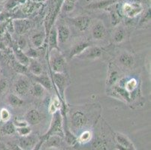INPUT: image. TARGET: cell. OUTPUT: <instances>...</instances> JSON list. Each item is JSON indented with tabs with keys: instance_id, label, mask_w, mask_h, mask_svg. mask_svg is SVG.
<instances>
[{
	"instance_id": "cell-37",
	"label": "cell",
	"mask_w": 151,
	"mask_h": 150,
	"mask_svg": "<svg viewBox=\"0 0 151 150\" xmlns=\"http://www.w3.org/2000/svg\"><path fill=\"white\" fill-rule=\"evenodd\" d=\"M120 22V17L119 14L115 11H111V23L113 27L117 26Z\"/></svg>"
},
{
	"instance_id": "cell-17",
	"label": "cell",
	"mask_w": 151,
	"mask_h": 150,
	"mask_svg": "<svg viewBox=\"0 0 151 150\" xmlns=\"http://www.w3.org/2000/svg\"><path fill=\"white\" fill-rule=\"evenodd\" d=\"M57 33L59 44H65L71 35V31L65 25H60L57 29Z\"/></svg>"
},
{
	"instance_id": "cell-7",
	"label": "cell",
	"mask_w": 151,
	"mask_h": 150,
	"mask_svg": "<svg viewBox=\"0 0 151 150\" xmlns=\"http://www.w3.org/2000/svg\"><path fill=\"white\" fill-rule=\"evenodd\" d=\"M120 80V74L116 66L112 62H110L108 65V76L106 80V87L109 90L113 87L114 85L117 83Z\"/></svg>"
},
{
	"instance_id": "cell-14",
	"label": "cell",
	"mask_w": 151,
	"mask_h": 150,
	"mask_svg": "<svg viewBox=\"0 0 151 150\" xmlns=\"http://www.w3.org/2000/svg\"><path fill=\"white\" fill-rule=\"evenodd\" d=\"M31 27V22L27 20H16L13 22L14 29L20 35H24L30 29Z\"/></svg>"
},
{
	"instance_id": "cell-35",
	"label": "cell",
	"mask_w": 151,
	"mask_h": 150,
	"mask_svg": "<svg viewBox=\"0 0 151 150\" xmlns=\"http://www.w3.org/2000/svg\"><path fill=\"white\" fill-rule=\"evenodd\" d=\"M16 132L20 136V137H24V136L29 135L32 133V128L29 126H23V127L16 128Z\"/></svg>"
},
{
	"instance_id": "cell-18",
	"label": "cell",
	"mask_w": 151,
	"mask_h": 150,
	"mask_svg": "<svg viewBox=\"0 0 151 150\" xmlns=\"http://www.w3.org/2000/svg\"><path fill=\"white\" fill-rule=\"evenodd\" d=\"M33 80H35V83H38L41 86H43L45 89L51 90L53 89V82H52V80L47 74H42L40 75H38V76L33 75Z\"/></svg>"
},
{
	"instance_id": "cell-38",
	"label": "cell",
	"mask_w": 151,
	"mask_h": 150,
	"mask_svg": "<svg viewBox=\"0 0 151 150\" xmlns=\"http://www.w3.org/2000/svg\"><path fill=\"white\" fill-rule=\"evenodd\" d=\"M150 22V10H148L141 18V21H140V25L144 26L146 23H149Z\"/></svg>"
},
{
	"instance_id": "cell-12",
	"label": "cell",
	"mask_w": 151,
	"mask_h": 150,
	"mask_svg": "<svg viewBox=\"0 0 151 150\" xmlns=\"http://www.w3.org/2000/svg\"><path fill=\"white\" fill-rule=\"evenodd\" d=\"M24 119L29 126H36L42 122V116L38 110L30 109L26 113Z\"/></svg>"
},
{
	"instance_id": "cell-31",
	"label": "cell",
	"mask_w": 151,
	"mask_h": 150,
	"mask_svg": "<svg viewBox=\"0 0 151 150\" xmlns=\"http://www.w3.org/2000/svg\"><path fill=\"white\" fill-rule=\"evenodd\" d=\"M63 104H63V102H62L58 96L54 97L52 99L51 102H50V105H49V113L50 114H53L54 113L60 111Z\"/></svg>"
},
{
	"instance_id": "cell-46",
	"label": "cell",
	"mask_w": 151,
	"mask_h": 150,
	"mask_svg": "<svg viewBox=\"0 0 151 150\" xmlns=\"http://www.w3.org/2000/svg\"><path fill=\"white\" fill-rule=\"evenodd\" d=\"M0 150H9V149L8 148V146H6L4 144L0 143Z\"/></svg>"
},
{
	"instance_id": "cell-11",
	"label": "cell",
	"mask_w": 151,
	"mask_h": 150,
	"mask_svg": "<svg viewBox=\"0 0 151 150\" xmlns=\"http://www.w3.org/2000/svg\"><path fill=\"white\" fill-rule=\"evenodd\" d=\"M107 29L105 24L101 21H98L95 23L91 29L92 37L95 40L100 41L106 36Z\"/></svg>"
},
{
	"instance_id": "cell-13",
	"label": "cell",
	"mask_w": 151,
	"mask_h": 150,
	"mask_svg": "<svg viewBox=\"0 0 151 150\" xmlns=\"http://www.w3.org/2000/svg\"><path fill=\"white\" fill-rule=\"evenodd\" d=\"M47 51L48 54L53 50H60L59 47V42L57 39V29L52 27L49 32L48 35L47 36Z\"/></svg>"
},
{
	"instance_id": "cell-42",
	"label": "cell",
	"mask_w": 151,
	"mask_h": 150,
	"mask_svg": "<svg viewBox=\"0 0 151 150\" xmlns=\"http://www.w3.org/2000/svg\"><path fill=\"white\" fill-rule=\"evenodd\" d=\"M25 53L29 59H36L38 57V52L34 48H29Z\"/></svg>"
},
{
	"instance_id": "cell-44",
	"label": "cell",
	"mask_w": 151,
	"mask_h": 150,
	"mask_svg": "<svg viewBox=\"0 0 151 150\" xmlns=\"http://www.w3.org/2000/svg\"><path fill=\"white\" fill-rule=\"evenodd\" d=\"M8 148L9 149V150H22L17 144H9L8 145Z\"/></svg>"
},
{
	"instance_id": "cell-36",
	"label": "cell",
	"mask_w": 151,
	"mask_h": 150,
	"mask_svg": "<svg viewBox=\"0 0 151 150\" xmlns=\"http://www.w3.org/2000/svg\"><path fill=\"white\" fill-rule=\"evenodd\" d=\"M11 119V113L6 108H2L0 110V121L3 123L9 122Z\"/></svg>"
},
{
	"instance_id": "cell-8",
	"label": "cell",
	"mask_w": 151,
	"mask_h": 150,
	"mask_svg": "<svg viewBox=\"0 0 151 150\" xmlns=\"http://www.w3.org/2000/svg\"><path fill=\"white\" fill-rule=\"evenodd\" d=\"M87 123V117L86 114L81 111H77L71 116V127L74 129L80 130L84 127Z\"/></svg>"
},
{
	"instance_id": "cell-6",
	"label": "cell",
	"mask_w": 151,
	"mask_h": 150,
	"mask_svg": "<svg viewBox=\"0 0 151 150\" xmlns=\"http://www.w3.org/2000/svg\"><path fill=\"white\" fill-rule=\"evenodd\" d=\"M39 140L40 139H38L36 136L32 134L31 133L29 135L20 137L18 139L17 145L22 150H32L35 147Z\"/></svg>"
},
{
	"instance_id": "cell-9",
	"label": "cell",
	"mask_w": 151,
	"mask_h": 150,
	"mask_svg": "<svg viewBox=\"0 0 151 150\" xmlns=\"http://www.w3.org/2000/svg\"><path fill=\"white\" fill-rule=\"evenodd\" d=\"M143 11V6L138 2H129L124 4L123 7V14L129 18H133L141 14Z\"/></svg>"
},
{
	"instance_id": "cell-33",
	"label": "cell",
	"mask_w": 151,
	"mask_h": 150,
	"mask_svg": "<svg viewBox=\"0 0 151 150\" xmlns=\"http://www.w3.org/2000/svg\"><path fill=\"white\" fill-rule=\"evenodd\" d=\"M76 4L77 0H64L62 6V10L65 13L72 11L75 9Z\"/></svg>"
},
{
	"instance_id": "cell-43",
	"label": "cell",
	"mask_w": 151,
	"mask_h": 150,
	"mask_svg": "<svg viewBox=\"0 0 151 150\" xmlns=\"http://www.w3.org/2000/svg\"><path fill=\"white\" fill-rule=\"evenodd\" d=\"M45 140H46V138L42 136V137H41L40 140H38V142L37 143L36 145L35 146V147H34V148L32 149V150H41L42 149V147L43 146V144H44V143H45Z\"/></svg>"
},
{
	"instance_id": "cell-39",
	"label": "cell",
	"mask_w": 151,
	"mask_h": 150,
	"mask_svg": "<svg viewBox=\"0 0 151 150\" xmlns=\"http://www.w3.org/2000/svg\"><path fill=\"white\" fill-rule=\"evenodd\" d=\"M16 44L20 50H23L27 47V41L23 36H20Z\"/></svg>"
},
{
	"instance_id": "cell-10",
	"label": "cell",
	"mask_w": 151,
	"mask_h": 150,
	"mask_svg": "<svg viewBox=\"0 0 151 150\" xmlns=\"http://www.w3.org/2000/svg\"><path fill=\"white\" fill-rule=\"evenodd\" d=\"M74 27L80 32H85L90 27L91 19L87 16H78L70 19Z\"/></svg>"
},
{
	"instance_id": "cell-47",
	"label": "cell",
	"mask_w": 151,
	"mask_h": 150,
	"mask_svg": "<svg viewBox=\"0 0 151 150\" xmlns=\"http://www.w3.org/2000/svg\"><path fill=\"white\" fill-rule=\"evenodd\" d=\"M2 11V5H0V13H1V11Z\"/></svg>"
},
{
	"instance_id": "cell-5",
	"label": "cell",
	"mask_w": 151,
	"mask_h": 150,
	"mask_svg": "<svg viewBox=\"0 0 151 150\" xmlns=\"http://www.w3.org/2000/svg\"><path fill=\"white\" fill-rule=\"evenodd\" d=\"M103 51H104L103 48H101V47L90 46L77 58H80L82 60H98L102 56Z\"/></svg>"
},
{
	"instance_id": "cell-32",
	"label": "cell",
	"mask_w": 151,
	"mask_h": 150,
	"mask_svg": "<svg viewBox=\"0 0 151 150\" xmlns=\"http://www.w3.org/2000/svg\"><path fill=\"white\" fill-rule=\"evenodd\" d=\"M93 134L90 131H84L78 137V142L81 144H85L91 141Z\"/></svg>"
},
{
	"instance_id": "cell-23",
	"label": "cell",
	"mask_w": 151,
	"mask_h": 150,
	"mask_svg": "<svg viewBox=\"0 0 151 150\" xmlns=\"http://www.w3.org/2000/svg\"><path fill=\"white\" fill-rule=\"evenodd\" d=\"M117 0H102L99 2H92L89 4L86 8L92 10H96V9H105L107 7H109L110 5H112L116 2Z\"/></svg>"
},
{
	"instance_id": "cell-15",
	"label": "cell",
	"mask_w": 151,
	"mask_h": 150,
	"mask_svg": "<svg viewBox=\"0 0 151 150\" xmlns=\"http://www.w3.org/2000/svg\"><path fill=\"white\" fill-rule=\"evenodd\" d=\"M90 45L88 41H80L78 43L75 44L71 48L69 51V56L70 59H73V58L78 57V56H80L85 50L87 49Z\"/></svg>"
},
{
	"instance_id": "cell-28",
	"label": "cell",
	"mask_w": 151,
	"mask_h": 150,
	"mask_svg": "<svg viewBox=\"0 0 151 150\" xmlns=\"http://www.w3.org/2000/svg\"><path fill=\"white\" fill-rule=\"evenodd\" d=\"M93 150H108V143L105 139L97 137L92 142Z\"/></svg>"
},
{
	"instance_id": "cell-27",
	"label": "cell",
	"mask_w": 151,
	"mask_h": 150,
	"mask_svg": "<svg viewBox=\"0 0 151 150\" xmlns=\"http://www.w3.org/2000/svg\"><path fill=\"white\" fill-rule=\"evenodd\" d=\"M7 101L9 105L12 107H22L24 104L23 99L20 96L17 95L15 93H11L7 97Z\"/></svg>"
},
{
	"instance_id": "cell-26",
	"label": "cell",
	"mask_w": 151,
	"mask_h": 150,
	"mask_svg": "<svg viewBox=\"0 0 151 150\" xmlns=\"http://www.w3.org/2000/svg\"><path fill=\"white\" fill-rule=\"evenodd\" d=\"M66 144L70 146H75L78 144V137L71 132L68 127L64 128V138Z\"/></svg>"
},
{
	"instance_id": "cell-25",
	"label": "cell",
	"mask_w": 151,
	"mask_h": 150,
	"mask_svg": "<svg viewBox=\"0 0 151 150\" xmlns=\"http://www.w3.org/2000/svg\"><path fill=\"white\" fill-rule=\"evenodd\" d=\"M63 138L58 136H50L47 137L43 146H46L47 148H60L62 144Z\"/></svg>"
},
{
	"instance_id": "cell-34",
	"label": "cell",
	"mask_w": 151,
	"mask_h": 150,
	"mask_svg": "<svg viewBox=\"0 0 151 150\" xmlns=\"http://www.w3.org/2000/svg\"><path fill=\"white\" fill-rule=\"evenodd\" d=\"M137 87H138V81H137L136 79H134V78H132V79L129 80H126L124 86V88L126 89V90L127 92H129L130 94L132 93H133L134 91L136 90Z\"/></svg>"
},
{
	"instance_id": "cell-48",
	"label": "cell",
	"mask_w": 151,
	"mask_h": 150,
	"mask_svg": "<svg viewBox=\"0 0 151 150\" xmlns=\"http://www.w3.org/2000/svg\"><path fill=\"white\" fill-rule=\"evenodd\" d=\"M1 1H3V0H0V2H1Z\"/></svg>"
},
{
	"instance_id": "cell-2",
	"label": "cell",
	"mask_w": 151,
	"mask_h": 150,
	"mask_svg": "<svg viewBox=\"0 0 151 150\" xmlns=\"http://www.w3.org/2000/svg\"><path fill=\"white\" fill-rule=\"evenodd\" d=\"M50 122L48 130L43 135L45 138L50 136H58L61 138H64V126H63V116L60 111L54 113Z\"/></svg>"
},
{
	"instance_id": "cell-3",
	"label": "cell",
	"mask_w": 151,
	"mask_h": 150,
	"mask_svg": "<svg viewBox=\"0 0 151 150\" xmlns=\"http://www.w3.org/2000/svg\"><path fill=\"white\" fill-rule=\"evenodd\" d=\"M52 82L58 93V97L63 104H65V92L67 86V78L65 74L51 72Z\"/></svg>"
},
{
	"instance_id": "cell-30",
	"label": "cell",
	"mask_w": 151,
	"mask_h": 150,
	"mask_svg": "<svg viewBox=\"0 0 151 150\" xmlns=\"http://www.w3.org/2000/svg\"><path fill=\"white\" fill-rule=\"evenodd\" d=\"M45 90L44 87L41 86L38 83H35L32 85L29 89V93L31 95L35 98H42L43 96L44 93H45Z\"/></svg>"
},
{
	"instance_id": "cell-40",
	"label": "cell",
	"mask_w": 151,
	"mask_h": 150,
	"mask_svg": "<svg viewBox=\"0 0 151 150\" xmlns=\"http://www.w3.org/2000/svg\"><path fill=\"white\" fill-rule=\"evenodd\" d=\"M14 125L15 126L16 128H19V127H23V126H28V123L25 121V119H20L18 118H15L13 121Z\"/></svg>"
},
{
	"instance_id": "cell-29",
	"label": "cell",
	"mask_w": 151,
	"mask_h": 150,
	"mask_svg": "<svg viewBox=\"0 0 151 150\" xmlns=\"http://www.w3.org/2000/svg\"><path fill=\"white\" fill-rule=\"evenodd\" d=\"M126 36V30L123 27H118L113 34V41L116 44L123 42Z\"/></svg>"
},
{
	"instance_id": "cell-1",
	"label": "cell",
	"mask_w": 151,
	"mask_h": 150,
	"mask_svg": "<svg viewBox=\"0 0 151 150\" xmlns=\"http://www.w3.org/2000/svg\"><path fill=\"white\" fill-rule=\"evenodd\" d=\"M49 65L51 72L59 74H66L68 71L66 59L60 51V50H53L48 54Z\"/></svg>"
},
{
	"instance_id": "cell-16",
	"label": "cell",
	"mask_w": 151,
	"mask_h": 150,
	"mask_svg": "<svg viewBox=\"0 0 151 150\" xmlns=\"http://www.w3.org/2000/svg\"><path fill=\"white\" fill-rule=\"evenodd\" d=\"M12 50H13L14 55V57L17 60V61L20 64L27 67L29 65V58L26 55V53L23 52V50H20L17 46L16 44L12 45Z\"/></svg>"
},
{
	"instance_id": "cell-4",
	"label": "cell",
	"mask_w": 151,
	"mask_h": 150,
	"mask_svg": "<svg viewBox=\"0 0 151 150\" xmlns=\"http://www.w3.org/2000/svg\"><path fill=\"white\" fill-rule=\"evenodd\" d=\"M31 87V84L27 78L25 76H20L14 84V90L15 94L20 98L26 96L29 93Z\"/></svg>"
},
{
	"instance_id": "cell-41",
	"label": "cell",
	"mask_w": 151,
	"mask_h": 150,
	"mask_svg": "<svg viewBox=\"0 0 151 150\" xmlns=\"http://www.w3.org/2000/svg\"><path fill=\"white\" fill-rule=\"evenodd\" d=\"M8 88V81L5 78L0 79V94H3Z\"/></svg>"
},
{
	"instance_id": "cell-21",
	"label": "cell",
	"mask_w": 151,
	"mask_h": 150,
	"mask_svg": "<svg viewBox=\"0 0 151 150\" xmlns=\"http://www.w3.org/2000/svg\"><path fill=\"white\" fill-rule=\"evenodd\" d=\"M46 38L47 36L45 32H38L32 35L30 38V41L34 47L39 48L43 45Z\"/></svg>"
},
{
	"instance_id": "cell-45",
	"label": "cell",
	"mask_w": 151,
	"mask_h": 150,
	"mask_svg": "<svg viewBox=\"0 0 151 150\" xmlns=\"http://www.w3.org/2000/svg\"><path fill=\"white\" fill-rule=\"evenodd\" d=\"M116 149L117 150H136V149H132L129 148H126V147H123L121 146L118 145V144H116Z\"/></svg>"
},
{
	"instance_id": "cell-22",
	"label": "cell",
	"mask_w": 151,
	"mask_h": 150,
	"mask_svg": "<svg viewBox=\"0 0 151 150\" xmlns=\"http://www.w3.org/2000/svg\"><path fill=\"white\" fill-rule=\"evenodd\" d=\"M28 69L32 73V74L35 75V76L40 75L43 72V68H42V65L39 63V62L37 61L35 59H29Z\"/></svg>"
},
{
	"instance_id": "cell-20",
	"label": "cell",
	"mask_w": 151,
	"mask_h": 150,
	"mask_svg": "<svg viewBox=\"0 0 151 150\" xmlns=\"http://www.w3.org/2000/svg\"><path fill=\"white\" fill-rule=\"evenodd\" d=\"M115 139H116V144L118 145L126 147V148L132 149H136L133 143L125 134H121V133H116L115 135Z\"/></svg>"
},
{
	"instance_id": "cell-24",
	"label": "cell",
	"mask_w": 151,
	"mask_h": 150,
	"mask_svg": "<svg viewBox=\"0 0 151 150\" xmlns=\"http://www.w3.org/2000/svg\"><path fill=\"white\" fill-rule=\"evenodd\" d=\"M16 133V127L13 122H5L0 128V134L2 136H12Z\"/></svg>"
},
{
	"instance_id": "cell-19",
	"label": "cell",
	"mask_w": 151,
	"mask_h": 150,
	"mask_svg": "<svg viewBox=\"0 0 151 150\" xmlns=\"http://www.w3.org/2000/svg\"><path fill=\"white\" fill-rule=\"evenodd\" d=\"M119 62L126 68H132L134 65V57L128 52H123L118 58Z\"/></svg>"
}]
</instances>
